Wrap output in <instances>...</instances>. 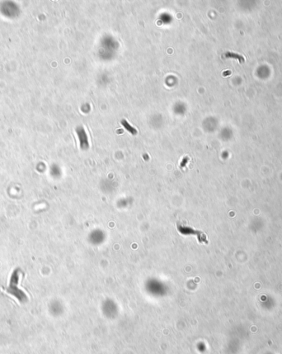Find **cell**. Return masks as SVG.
I'll return each instance as SVG.
<instances>
[{
	"label": "cell",
	"mask_w": 282,
	"mask_h": 354,
	"mask_svg": "<svg viewBox=\"0 0 282 354\" xmlns=\"http://www.w3.org/2000/svg\"><path fill=\"white\" fill-rule=\"evenodd\" d=\"M177 230L179 231L180 233L184 234V235H196L197 236V238L200 242H206V243L208 242L206 235L201 231H196V230L193 229L192 228L182 226V225H177Z\"/></svg>",
	"instance_id": "1"
},
{
	"label": "cell",
	"mask_w": 282,
	"mask_h": 354,
	"mask_svg": "<svg viewBox=\"0 0 282 354\" xmlns=\"http://www.w3.org/2000/svg\"><path fill=\"white\" fill-rule=\"evenodd\" d=\"M77 134L78 136L79 142H80V147L83 150H87L89 147V142H88V137L86 133V131L83 127H78L76 129Z\"/></svg>",
	"instance_id": "2"
},
{
	"label": "cell",
	"mask_w": 282,
	"mask_h": 354,
	"mask_svg": "<svg viewBox=\"0 0 282 354\" xmlns=\"http://www.w3.org/2000/svg\"><path fill=\"white\" fill-rule=\"evenodd\" d=\"M224 56L225 58L236 59V60H237V61H239V63H243L245 61V59H244V57H243L242 56L237 54V53H234V52H232V51H227V52H225L224 54Z\"/></svg>",
	"instance_id": "3"
},
{
	"label": "cell",
	"mask_w": 282,
	"mask_h": 354,
	"mask_svg": "<svg viewBox=\"0 0 282 354\" xmlns=\"http://www.w3.org/2000/svg\"><path fill=\"white\" fill-rule=\"evenodd\" d=\"M121 123L122 124V125H123V127H125V129L128 131V132H130V133H131L132 135L137 134V130H136L134 127H133L132 126H130V123L126 121L125 119H122V120L121 121Z\"/></svg>",
	"instance_id": "4"
},
{
	"label": "cell",
	"mask_w": 282,
	"mask_h": 354,
	"mask_svg": "<svg viewBox=\"0 0 282 354\" xmlns=\"http://www.w3.org/2000/svg\"><path fill=\"white\" fill-rule=\"evenodd\" d=\"M188 161H189V158H188L187 157H185L182 159V162H181V164H180V167L181 168H183V167H185L186 166V165L187 164Z\"/></svg>",
	"instance_id": "5"
}]
</instances>
